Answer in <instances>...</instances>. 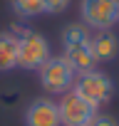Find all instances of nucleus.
<instances>
[{"mask_svg": "<svg viewBox=\"0 0 119 126\" xmlns=\"http://www.w3.org/2000/svg\"><path fill=\"white\" fill-rule=\"evenodd\" d=\"M72 92L79 94L87 104H92L94 109L104 106L112 96H114V82L107 72H99V69H89V72H82L77 74L75 84H72Z\"/></svg>", "mask_w": 119, "mask_h": 126, "instance_id": "nucleus-1", "label": "nucleus"}, {"mask_svg": "<svg viewBox=\"0 0 119 126\" xmlns=\"http://www.w3.org/2000/svg\"><path fill=\"white\" fill-rule=\"evenodd\" d=\"M18 67V37L13 32H0V72H13Z\"/></svg>", "mask_w": 119, "mask_h": 126, "instance_id": "nucleus-9", "label": "nucleus"}, {"mask_svg": "<svg viewBox=\"0 0 119 126\" xmlns=\"http://www.w3.org/2000/svg\"><path fill=\"white\" fill-rule=\"evenodd\" d=\"M72 0H42V8L47 15H57V13H65L70 8Z\"/></svg>", "mask_w": 119, "mask_h": 126, "instance_id": "nucleus-11", "label": "nucleus"}, {"mask_svg": "<svg viewBox=\"0 0 119 126\" xmlns=\"http://www.w3.org/2000/svg\"><path fill=\"white\" fill-rule=\"evenodd\" d=\"M89 126H119V121L112 116V114H94V119L89 121Z\"/></svg>", "mask_w": 119, "mask_h": 126, "instance_id": "nucleus-12", "label": "nucleus"}, {"mask_svg": "<svg viewBox=\"0 0 119 126\" xmlns=\"http://www.w3.org/2000/svg\"><path fill=\"white\" fill-rule=\"evenodd\" d=\"M79 17L87 30L104 32L119 22V0H82Z\"/></svg>", "mask_w": 119, "mask_h": 126, "instance_id": "nucleus-2", "label": "nucleus"}, {"mask_svg": "<svg viewBox=\"0 0 119 126\" xmlns=\"http://www.w3.org/2000/svg\"><path fill=\"white\" fill-rule=\"evenodd\" d=\"M57 111H60V124H65V126H89V121L97 114V109L87 104L72 89L65 92L62 99L57 101Z\"/></svg>", "mask_w": 119, "mask_h": 126, "instance_id": "nucleus-5", "label": "nucleus"}, {"mask_svg": "<svg viewBox=\"0 0 119 126\" xmlns=\"http://www.w3.org/2000/svg\"><path fill=\"white\" fill-rule=\"evenodd\" d=\"M50 57L52 54H50L47 37L35 32V30H22V35L18 37V67H22L27 72H35Z\"/></svg>", "mask_w": 119, "mask_h": 126, "instance_id": "nucleus-3", "label": "nucleus"}, {"mask_svg": "<svg viewBox=\"0 0 119 126\" xmlns=\"http://www.w3.org/2000/svg\"><path fill=\"white\" fill-rule=\"evenodd\" d=\"M37 72H40V84H42L47 92H52V94H65V92H70L72 84H75V79H77L75 69L67 64L65 57H50Z\"/></svg>", "mask_w": 119, "mask_h": 126, "instance_id": "nucleus-4", "label": "nucleus"}, {"mask_svg": "<svg viewBox=\"0 0 119 126\" xmlns=\"http://www.w3.org/2000/svg\"><path fill=\"white\" fill-rule=\"evenodd\" d=\"M10 8L18 17H37L45 13L42 0H10Z\"/></svg>", "mask_w": 119, "mask_h": 126, "instance_id": "nucleus-10", "label": "nucleus"}, {"mask_svg": "<svg viewBox=\"0 0 119 126\" xmlns=\"http://www.w3.org/2000/svg\"><path fill=\"white\" fill-rule=\"evenodd\" d=\"M62 57L67 59V64L75 69V74H82V72L97 69V59H94V54H92L89 40L72 42V45H62Z\"/></svg>", "mask_w": 119, "mask_h": 126, "instance_id": "nucleus-7", "label": "nucleus"}, {"mask_svg": "<svg viewBox=\"0 0 119 126\" xmlns=\"http://www.w3.org/2000/svg\"><path fill=\"white\" fill-rule=\"evenodd\" d=\"M25 126H62L57 101L47 96H37L35 101H30V106L25 109Z\"/></svg>", "mask_w": 119, "mask_h": 126, "instance_id": "nucleus-6", "label": "nucleus"}, {"mask_svg": "<svg viewBox=\"0 0 119 126\" xmlns=\"http://www.w3.org/2000/svg\"><path fill=\"white\" fill-rule=\"evenodd\" d=\"M89 47H92V54L97 62H112L119 54V37L112 30H104V32H97L89 37Z\"/></svg>", "mask_w": 119, "mask_h": 126, "instance_id": "nucleus-8", "label": "nucleus"}]
</instances>
